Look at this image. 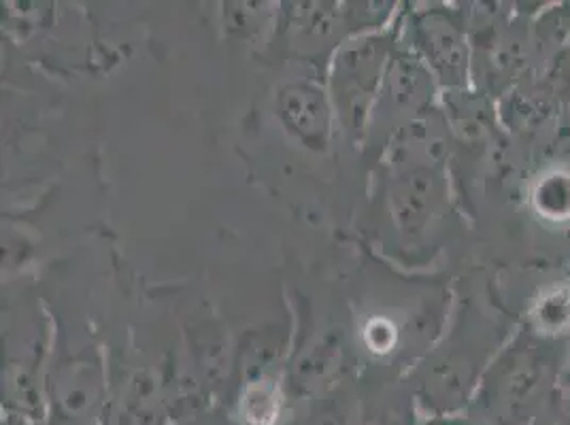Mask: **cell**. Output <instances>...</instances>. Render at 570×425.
I'll return each mask as SVG.
<instances>
[{"mask_svg":"<svg viewBox=\"0 0 570 425\" xmlns=\"http://www.w3.org/2000/svg\"><path fill=\"white\" fill-rule=\"evenodd\" d=\"M354 308V343L366 364L360 377L404 380L445 334L448 289L417 277L381 275L380 294H362Z\"/></svg>","mask_w":570,"mask_h":425,"instance_id":"obj_1","label":"cell"},{"mask_svg":"<svg viewBox=\"0 0 570 425\" xmlns=\"http://www.w3.org/2000/svg\"><path fill=\"white\" fill-rule=\"evenodd\" d=\"M381 240L401 266L420 268L443 251L452 228V194L445 165L383 162Z\"/></svg>","mask_w":570,"mask_h":425,"instance_id":"obj_2","label":"cell"},{"mask_svg":"<svg viewBox=\"0 0 570 425\" xmlns=\"http://www.w3.org/2000/svg\"><path fill=\"white\" fill-rule=\"evenodd\" d=\"M53 319L32 284L9 285L2 300V413L46 425V366Z\"/></svg>","mask_w":570,"mask_h":425,"instance_id":"obj_3","label":"cell"},{"mask_svg":"<svg viewBox=\"0 0 570 425\" xmlns=\"http://www.w3.org/2000/svg\"><path fill=\"white\" fill-rule=\"evenodd\" d=\"M46 425H98L109 394V362L81 315L51 313Z\"/></svg>","mask_w":570,"mask_h":425,"instance_id":"obj_4","label":"cell"},{"mask_svg":"<svg viewBox=\"0 0 570 425\" xmlns=\"http://www.w3.org/2000/svg\"><path fill=\"white\" fill-rule=\"evenodd\" d=\"M560 366L562 338L532 328L520 332L500 347L483 370L473 404L490 422L515 425L543 402Z\"/></svg>","mask_w":570,"mask_h":425,"instance_id":"obj_5","label":"cell"},{"mask_svg":"<svg viewBox=\"0 0 570 425\" xmlns=\"http://www.w3.org/2000/svg\"><path fill=\"white\" fill-rule=\"evenodd\" d=\"M399 20L387 30L345 39L334 49L326 67L324 81L333 102L336 126L352 145H364L368 137L383 77L399 46Z\"/></svg>","mask_w":570,"mask_h":425,"instance_id":"obj_6","label":"cell"},{"mask_svg":"<svg viewBox=\"0 0 570 425\" xmlns=\"http://www.w3.org/2000/svg\"><path fill=\"white\" fill-rule=\"evenodd\" d=\"M399 43L432 72L443 95L473 88V48L464 9L452 4L403 9Z\"/></svg>","mask_w":570,"mask_h":425,"instance_id":"obj_7","label":"cell"},{"mask_svg":"<svg viewBox=\"0 0 570 425\" xmlns=\"http://www.w3.org/2000/svg\"><path fill=\"white\" fill-rule=\"evenodd\" d=\"M494 357V355H492ZM492 357L481 355L471 332L441 336L432 352L404 378L415 408L426 417L464 413L475 398L479 380Z\"/></svg>","mask_w":570,"mask_h":425,"instance_id":"obj_8","label":"cell"},{"mask_svg":"<svg viewBox=\"0 0 570 425\" xmlns=\"http://www.w3.org/2000/svg\"><path fill=\"white\" fill-rule=\"evenodd\" d=\"M441 88L432 72L399 43L383 77L366 142L381 154L409 123L441 109Z\"/></svg>","mask_w":570,"mask_h":425,"instance_id":"obj_9","label":"cell"},{"mask_svg":"<svg viewBox=\"0 0 570 425\" xmlns=\"http://www.w3.org/2000/svg\"><path fill=\"white\" fill-rule=\"evenodd\" d=\"M285 364V385L296 402L311 401L334 387L360 377L356 343L334 324H313L298 330Z\"/></svg>","mask_w":570,"mask_h":425,"instance_id":"obj_10","label":"cell"},{"mask_svg":"<svg viewBox=\"0 0 570 425\" xmlns=\"http://www.w3.org/2000/svg\"><path fill=\"white\" fill-rule=\"evenodd\" d=\"M167 380L154 366H109V394L98 425H170Z\"/></svg>","mask_w":570,"mask_h":425,"instance_id":"obj_11","label":"cell"},{"mask_svg":"<svg viewBox=\"0 0 570 425\" xmlns=\"http://www.w3.org/2000/svg\"><path fill=\"white\" fill-rule=\"evenodd\" d=\"M277 119L285 132L305 149L324 154L331 149L334 132H338L333 102L326 90V81L294 79L287 81L275 98Z\"/></svg>","mask_w":570,"mask_h":425,"instance_id":"obj_12","label":"cell"},{"mask_svg":"<svg viewBox=\"0 0 570 425\" xmlns=\"http://www.w3.org/2000/svg\"><path fill=\"white\" fill-rule=\"evenodd\" d=\"M284 9V26L294 56L315 62L320 56L326 67L334 49L347 39L343 2H292Z\"/></svg>","mask_w":570,"mask_h":425,"instance_id":"obj_13","label":"cell"},{"mask_svg":"<svg viewBox=\"0 0 570 425\" xmlns=\"http://www.w3.org/2000/svg\"><path fill=\"white\" fill-rule=\"evenodd\" d=\"M230 408L240 425H287L294 401L285 385V373H264L235 385Z\"/></svg>","mask_w":570,"mask_h":425,"instance_id":"obj_14","label":"cell"},{"mask_svg":"<svg viewBox=\"0 0 570 425\" xmlns=\"http://www.w3.org/2000/svg\"><path fill=\"white\" fill-rule=\"evenodd\" d=\"M415 411L404 380L357 377V406L352 425H417Z\"/></svg>","mask_w":570,"mask_h":425,"instance_id":"obj_15","label":"cell"},{"mask_svg":"<svg viewBox=\"0 0 570 425\" xmlns=\"http://www.w3.org/2000/svg\"><path fill=\"white\" fill-rule=\"evenodd\" d=\"M357 406V378L311 401L296 402L287 425H352Z\"/></svg>","mask_w":570,"mask_h":425,"instance_id":"obj_16","label":"cell"},{"mask_svg":"<svg viewBox=\"0 0 570 425\" xmlns=\"http://www.w3.org/2000/svg\"><path fill=\"white\" fill-rule=\"evenodd\" d=\"M530 207L547 224L570 221V170L547 168L530 186Z\"/></svg>","mask_w":570,"mask_h":425,"instance_id":"obj_17","label":"cell"},{"mask_svg":"<svg viewBox=\"0 0 570 425\" xmlns=\"http://www.w3.org/2000/svg\"><path fill=\"white\" fill-rule=\"evenodd\" d=\"M401 11L399 2H343L347 39L392 28L401 18Z\"/></svg>","mask_w":570,"mask_h":425,"instance_id":"obj_18","label":"cell"},{"mask_svg":"<svg viewBox=\"0 0 570 425\" xmlns=\"http://www.w3.org/2000/svg\"><path fill=\"white\" fill-rule=\"evenodd\" d=\"M530 328L551 338H562L570 330L569 287L551 289L534 305Z\"/></svg>","mask_w":570,"mask_h":425,"instance_id":"obj_19","label":"cell"},{"mask_svg":"<svg viewBox=\"0 0 570 425\" xmlns=\"http://www.w3.org/2000/svg\"><path fill=\"white\" fill-rule=\"evenodd\" d=\"M170 425H240L238 424L233 408H228L226 404H214L209 408H203L194 415H188L184 419H177Z\"/></svg>","mask_w":570,"mask_h":425,"instance_id":"obj_20","label":"cell"},{"mask_svg":"<svg viewBox=\"0 0 570 425\" xmlns=\"http://www.w3.org/2000/svg\"><path fill=\"white\" fill-rule=\"evenodd\" d=\"M417 425H488L483 422H476L469 415H462V413H455V415H441V417H426L424 422H420Z\"/></svg>","mask_w":570,"mask_h":425,"instance_id":"obj_21","label":"cell"}]
</instances>
